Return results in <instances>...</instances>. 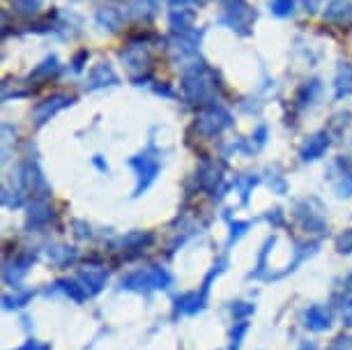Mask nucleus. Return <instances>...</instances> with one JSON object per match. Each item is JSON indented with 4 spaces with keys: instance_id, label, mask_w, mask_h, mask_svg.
<instances>
[{
    "instance_id": "nucleus-1",
    "label": "nucleus",
    "mask_w": 352,
    "mask_h": 350,
    "mask_svg": "<svg viewBox=\"0 0 352 350\" xmlns=\"http://www.w3.org/2000/svg\"><path fill=\"white\" fill-rule=\"evenodd\" d=\"M184 102L194 104V107H208V104L217 102V95L221 90V81L219 74L210 67L208 63L201 61L194 67H189L184 72L182 83H180Z\"/></svg>"
},
{
    "instance_id": "nucleus-2",
    "label": "nucleus",
    "mask_w": 352,
    "mask_h": 350,
    "mask_svg": "<svg viewBox=\"0 0 352 350\" xmlns=\"http://www.w3.org/2000/svg\"><path fill=\"white\" fill-rule=\"evenodd\" d=\"M201 39L203 30L187 28V30H175L168 35V58L175 67H182V72H187L189 67H194L196 63H201Z\"/></svg>"
},
{
    "instance_id": "nucleus-3",
    "label": "nucleus",
    "mask_w": 352,
    "mask_h": 350,
    "mask_svg": "<svg viewBox=\"0 0 352 350\" xmlns=\"http://www.w3.org/2000/svg\"><path fill=\"white\" fill-rule=\"evenodd\" d=\"M219 8H221V17H219L221 25L242 37H249L254 32V23L258 19V10L254 5H249L247 0H219Z\"/></svg>"
},
{
    "instance_id": "nucleus-4",
    "label": "nucleus",
    "mask_w": 352,
    "mask_h": 350,
    "mask_svg": "<svg viewBox=\"0 0 352 350\" xmlns=\"http://www.w3.org/2000/svg\"><path fill=\"white\" fill-rule=\"evenodd\" d=\"M129 166L134 168V173H136L134 198H138L155 184V180L159 177V171H162V155H159V150L155 148V143H150L145 150L131 157Z\"/></svg>"
},
{
    "instance_id": "nucleus-5",
    "label": "nucleus",
    "mask_w": 352,
    "mask_h": 350,
    "mask_svg": "<svg viewBox=\"0 0 352 350\" xmlns=\"http://www.w3.org/2000/svg\"><path fill=\"white\" fill-rule=\"evenodd\" d=\"M120 61L131 74V83L134 85H143V81H152V72H150L152 54H150V44L145 39H131L120 51Z\"/></svg>"
},
{
    "instance_id": "nucleus-6",
    "label": "nucleus",
    "mask_w": 352,
    "mask_h": 350,
    "mask_svg": "<svg viewBox=\"0 0 352 350\" xmlns=\"http://www.w3.org/2000/svg\"><path fill=\"white\" fill-rule=\"evenodd\" d=\"M292 219H295L297 226L309 235H322L324 230H327L324 206L316 196H307V198L295 201V206H292Z\"/></svg>"
},
{
    "instance_id": "nucleus-7",
    "label": "nucleus",
    "mask_w": 352,
    "mask_h": 350,
    "mask_svg": "<svg viewBox=\"0 0 352 350\" xmlns=\"http://www.w3.org/2000/svg\"><path fill=\"white\" fill-rule=\"evenodd\" d=\"M170 283H173V276L168 270L162 265H148L124 276L122 290H131V293H152V290H166Z\"/></svg>"
},
{
    "instance_id": "nucleus-8",
    "label": "nucleus",
    "mask_w": 352,
    "mask_h": 350,
    "mask_svg": "<svg viewBox=\"0 0 352 350\" xmlns=\"http://www.w3.org/2000/svg\"><path fill=\"white\" fill-rule=\"evenodd\" d=\"M232 124H235V120H232L230 111L223 109L219 102H212V104H208V107H203L201 111H198L196 122H194V129L201 136L212 138V136L223 134V131L230 129Z\"/></svg>"
},
{
    "instance_id": "nucleus-9",
    "label": "nucleus",
    "mask_w": 352,
    "mask_h": 350,
    "mask_svg": "<svg viewBox=\"0 0 352 350\" xmlns=\"http://www.w3.org/2000/svg\"><path fill=\"white\" fill-rule=\"evenodd\" d=\"M19 187H21L25 194H32V198H46L51 194V184L46 180L42 166H39L37 160L28 157L21 166H19Z\"/></svg>"
},
{
    "instance_id": "nucleus-10",
    "label": "nucleus",
    "mask_w": 352,
    "mask_h": 350,
    "mask_svg": "<svg viewBox=\"0 0 352 350\" xmlns=\"http://www.w3.org/2000/svg\"><path fill=\"white\" fill-rule=\"evenodd\" d=\"M74 102H76V97L67 95V92H56V95L42 99V102H37L35 109H32V124H35L37 129L44 127V124L51 122L60 111L74 107Z\"/></svg>"
},
{
    "instance_id": "nucleus-11",
    "label": "nucleus",
    "mask_w": 352,
    "mask_h": 350,
    "mask_svg": "<svg viewBox=\"0 0 352 350\" xmlns=\"http://www.w3.org/2000/svg\"><path fill=\"white\" fill-rule=\"evenodd\" d=\"M324 177L334 184L338 198H352V160L350 157H334Z\"/></svg>"
},
{
    "instance_id": "nucleus-12",
    "label": "nucleus",
    "mask_w": 352,
    "mask_h": 350,
    "mask_svg": "<svg viewBox=\"0 0 352 350\" xmlns=\"http://www.w3.org/2000/svg\"><path fill=\"white\" fill-rule=\"evenodd\" d=\"M118 85H120V76H118V72L113 69V65L109 61H99L88 72V78H85V90L88 92L118 88Z\"/></svg>"
},
{
    "instance_id": "nucleus-13",
    "label": "nucleus",
    "mask_w": 352,
    "mask_h": 350,
    "mask_svg": "<svg viewBox=\"0 0 352 350\" xmlns=\"http://www.w3.org/2000/svg\"><path fill=\"white\" fill-rule=\"evenodd\" d=\"M37 254L35 252H25V254H14V259H5V267H3V281L8 286H19V281L28 274V270L35 263Z\"/></svg>"
},
{
    "instance_id": "nucleus-14",
    "label": "nucleus",
    "mask_w": 352,
    "mask_h": 350,
    "mask_svg": "<svg viewBox=\"0 0 352 350\" xmlns=\"http://www.w3.org/2000/svg\"><path fill=\"white\" fill-rule=\"evenodd\" d=\"M56 219V210L51 208V203L46 198H32V203H28V212H25V226L30 230L46 228L49 223Z\"/></svg>"
},
{
    "instance_id": "nucleus-15",
    "label": "nucleus",
    "mask_w": 352,
    "mask_h": 350,
    "mask_svg": "<svg viewBox=\"0 0 352 350\" xmlns=\"http://www.w3.org/2000/svg\"><path fill=\"white\" fill-rule=\"evenodd\" d=\"M331 145V134L327 129H320L316 134H311L304 138V143L300 145V157L302 162H318L320 157H324V153L329 150Z\"/></svg>"
},
{
    "instance_id": "nucleus-16",
    "label": "nucleus",
    "mask_w": 352,
    "mask_h": 350,
    "mask_svg": "<svg viewBox=\"0 0 352 350\" xmlns=\"http://www.w3.org/2000/svg\"><path fill=\"white\" fill-rule=\"evenodd\" d=\"M196 182L203 191L217 196L219 184L223 182V164L221 162H203L196 171Z\"/></svg>"
},
{
    "instance_id": "nucleus-17",
    "label": "nucleus",
    "mask_w": 352,
    "mask_h": 350,
    "mask_svg": "<svg viewBox=\"0 0 352 350\" xmlns=\"http://www.w3.org/2000/svg\"><path fill=\"white\" fill-rule=\"evenodd\" d=\"M208 305V290L198 288L191 293H184L175 300V316H196Z\"/></svg>"
},
{
    "instance_id": "nucleus-18",
    "label": "nucleus",
    "mask_w": 352,
    "mask_h": 350,
    "mask_svg": "<svg viewBox=\"0 0 352 350\" xmlns=\"http://www.w3.org/2000/svg\"><path fill=\"white\" fill-rule=\"evenodd\" d=\"M152 242H155V235L148 233V230H131V233L118 237L116 249H120L122 254H141Z\"/></svg>"
},
{
    "instance_id": "nucleus-19",
    "label": "nucleus",
    "mask_w": 352,
    "mask_h": 350,
    "mask_svg": "<svg viewBox=\"0 0 352 350\" xmlns=\"http://www.w3.org/2000/svg\"><path fill=\"white\" fill-rule=\"evenodd\" d=\"M322 19L331 25H341V28H350L352 25V3L350 0H331L322 12Z\"/></svg>"
},
{
    "instance_id": "nucleus-20",
    "label": "nucleus",
    "mask_w": 352,
    "mask_h": 350,
    "mask_svg": "<svg viewBox=\"0 0 352 350\" xmlns=\"http://www.w3.org/2000/svg\"><path fill=\"white\" fill-rule=\"evenodd\" d=\"M304 325L311 332H327L331 327V311L322 305H311L304 311Z\"/></svg>"
},
{
    "instance_id": "nucleus-21",
    "label": "nucleus",
    "mask_w": 352,
    "mask_h": 350,
    "mask_svg": "<svg viewBox=\"0 0 352 350\" xmlns=\"http://www.w3.org/2000/svg\"><path fill=\"white\" fill-rule=\"evenodd\" d=\"M320 92H322L320 78H307V81H304L295 92V107L300 111L314 107V104L318 102V97H320Z\"/></svg>"
},
{
    "instance_id": "nucleus-22",
    "label": "nucleus",
    "mask_w": 352,
    "mask_h": 350,
    "mask_svg": "<svg viewBox=\"0 0 352 350\" xmlns=\"http://www.w3.org/2000/svg\"><path fill=\"white\" fill-rule=\"evenodd\" d=\"M124 19H127V14H124L122 10L113 8V5H106V8H99L95 12V23L99 25L102 30H109V32H118L122 28Z\"/></svg>"
},
{
    "instance_id": "nucleus-23",
    "label": "nucleus",
    "mask_w": 352,
    "mask_h": 350,
    "mask_svg": "<svg viewBox=\"0 0 352 350\" xmlns=\"http://www.w3.org/2000/svg\"><path fill=\"white\" fill-rule=\"evenodd\" d=\"M76 279L83 283V288L88 290L90 297H95L99 290L106 286V281H109V272L102 267H83L81 272L76 274Z\"/></svg>"
},
{
    "instance_id": "nucleus-24",
    "label": "nucleus",
    "mask_w": 352,
    "mask_h": 350,
    "mask_svg": "<svg viewBox=\"0 0 352 350\" xmlns=\"http://www.w3.org/2000/svg\"><path fill=\"white\" fill-rule=\"evenodd\" d=\"M46 259L56 267H69L72 263H76L78 252L74 247H67V244H49L46 247Z\"/></svg>"
},
{
    "instance_id": "nucleus-25",
    "label": "nucleus",
    "mask_w": 352,
    "mask_h": 350,
    "mask_svg": "<svg viewBox=\"0 0 352 350\" xmlns=\"http://www.w3.org/2000/svg\"><path fill=\"white\" fill-rule=\"evenodd\" d=\"M352 97V63H338L334 74V99Z\"/></svg>"
},
{
    "instance_id": "nucleus-26",
    "label": "nucleus",
    "mask_w": 352,
    "mask_h": 350,
    "mask_svg": "<svg viewBox=\"0 0 352 350\" xmlns=\"http://www.w3.org/2000/svg\"><path fill=\"white\" fill-rule=\"evenodd\" d=\"M51 290H58V293H63V295H67V297H72V300L74 302H78V305H81V302H85L88 300V290L83 288V283L76 279H60V281H56L53 283V288ZM49 290V293H51Z\"/></svg>"
},
{
    "instance_id": "nucleus-27",
    "label": "nucleus",
    "mask_w": 352,
    "mask_h": 350,
    "mask_svg": "<svg viewBox=\"0 0 352 350\" xmlns=\"http://www.w3.org/2000/svg\"><path fill=\"white\" fill-rule=\"evenodd\" d=\"M159 12V0H129V14L138 21H150Z\"/></svg>"
},
{
    "instance_id": "nucleus-28",
    "label": "nucleus",
    "mask_w": 352,
    "mask_h": 350,
    "mask_svg": "<svg viewBox=\"0 0 352 350\" xmlns=\"http://www.w3.org/2000/svg\"><path fill=\"white\" fill-rule=\"evenodd\" d=\"M58 69H60V61H58V56L51 54L30 72L28 78H30V81H32V78H35V81H46V78H51L53 74H58Z\"/></svg>"
},
{
    "instance_id": "nucleus-29",
    "label": "nucleus",
    "mask_w": 352,
    "mask_h": 350,
    "mask_svg": "<svg viewBox=\"0 0 352 350\" xmlns=\"http://www.w3.org/2000/svg\"><path fill=\"white\" fill-rule=\"evenodd\" d=\"M168 25H170V32L194 28V12H189V10H184V8L173 10L170 17H168Z\"/></svg>"
},
{
    "instance_id": "nucleus-30",
    "label": "nucleus",
    "mask_w": 352,
    "mask_h": 350,
    "mask_svg": "<svg viewBox=\"0 0 352 350\" xmlns=\"http://www.w3.org/2000/svg\"><path fill=\"white\" fill-rule=\"evenodd\" d=\"M44 0H12V10L14 14L23 17V19H30L35 17L39 10H42Z\"/></svg>"
},
{
    "instance_id": "nucleus-31",
    "label": "nucleus",
    "mask_w": 352,
    "mask_h": 350,
    "mask_svg": "<svg viewBox=\"0 0 352 350\" xmlns=\"http://www.w3.org/2000/svg\"><path fill=\"white\" fill-rule=\"evenodd\" d=\"M3 206L10 210L25 206V191L19 187V184H16V189H10L8 184H3Z\"/></svg>"
},
{
    "instance_id": "nucleus-32",
    "label": "nucleus",
    "mask_w": 352,
    "mask_h": 350,
    "mask_svg": "<svg viewBox=\"0 0 352 350\" xmlns=\"http://www.w3.org/2000/svg\"><path fill=\"white\" fill-rule=\"evenodd\" d=\"M261 182V175H240L235 180V187L240 189V196H242V203L247 206L249 203V196H251V191H254L256 184Z\"/></svg>"
},
{
    "instance_id": "nucleus-33",
    "label": "nucleus",
    "mask_w": 352,
    "mask_h": 350,
    "mask_svg": "<svg viewBox=\"0 0 352 350\" xmlns=\"http://www.w3.org/2000/svg\"><path fill=\"white\" fill-rule=\"evenodd\" d=\"M270 12L276 19H290L295 14V0H270Z\"/></svg>"
},
{
    "instance_id": "nucleus-34",
    "label": "nucleus",
    "mask_w": 352,
    "mask_h": 350,
    "mask_svg": "<svg viewBox=\"0 0 352 350\" xmlns=\"http://www.w3.org/2000/svg\"><path fill=\"white\" fill-rule=\"evenodd\" d=\"M350 118H352L350 111H341V113L331 116V120H329V124H327V127H324V129H327L329 134L343 136L345 127H348V124H350Z\"/></svg>"
},
{
    "instance_id": "nucleus-35",
    "label": "nucleus",
    "mask_w": 352,
    "mask_h": 350,
    "mask_svg": "<svg viewBox=\"0 0 352 350\" xmlns=\"http://www.w3.org/2000/svg\"><path fill=\"white\" fill-rule=\"evenodd\" d=\"M274 244H276V237H274V235L265 240L263 249H261V254H258L256 270H254V272H251V276H261V274H263V270L267 267V256H270V252H272V247H274Z\"/></svg>"
},
{
    "instance_id": "nucleus-36",
    "label": "nucleus",
    "mask_w": 352,
    "mask_h": 350,
    "mask_svg": "<svg viewBox=\"0 0 352 350\" xmlns=\"http://www.w3.org/2000/svg\"><path fill=\"white\" fill-rule=\"evenodd\" d=\"M247 332H249V322L247 320H237L235 327H232V332H230L228 350H240L242 339H244V334H247Z\"/></svg>"
},
{
    "instance_id": "nucleus-37",
    "label": "nucleus",
    "mask_w": 352,
    "mask_h": 350,
    "mask_svg": "<svg viewBox=\"0 0 352 350\" xmlns=\"http://www.w3.org/2000/svg\"><path fill=\"white\" fill-rule=\"evenodd\" d=\"M230 314L235 320H249V316L256 314V305H251V302H232Z\"/></svg>"
},
{
    "instance_id": "nucleus-38",
    "label": "nucleus",
    "mask_w": 352,
    "mask_h": 350,
    "mask_svg": "<svg viewBox=\"0 0 352 350\" xmlns=\"http://www.w3.org/2000/svg\"><path fill=\"white\" fill-rule=\"evenodd\" d=\"M267 136H270V129L267 124H261L254 134L249 136V145H251V153H258L261 148H265V143H267Z\"/></svg>"
},
{
    "instance_id": "nucleus-39",
    "label": "nucleus",
    "mask_w": 352,
    "mask_h": 350,
    "mask_svg": "<svg viewBox=\"0 0 352 350\" xmlns=\"http://www.w3.org/2000/svg\"><path fill=\"white\" fill-rule=\"evenodd\" d=\"M32 300V293L30 290H25L21 295H3V307L5 309H16V307H23L25 302Z\"/></svg>"
},
{
    "instance_id": "nucleus-40",
    "label": "nucleus",
    "mask_w": 352,
    "mask_h": 350,
    "mask_svg": "<svg viewBox=\"0 0 352 350\" xmlns=\"http://www.w3.org/2000/svg\"><path fill=\"white\" fill-rule=\"evenodd\" d=\"M336 252L343 256H352V228L343 230V233L336 237Z\"/></svg>"
},
{
    "instance_id": "nucleus-41",
    "label": "nucleus",
    "mask_w": 352,
    "mask_h": 350,
    "mask_svg": "<svg viewBox=\"0 0 352 350\" xmlns=\"http://www.w3.org/2000/svg\"><path fill=\"white\" fill-rule=\"evenodd\" d=\"M72 233H74L76 240H90L92 226H90V223L81 221V219H74V221H72Z\"/></svg>"
},
{
    "instance_id": "nucleus-42",
    "label": "nucleus",
    "mask_w": 352,
    "mask_h": 350,
    "mask_svg": "<svg viewBox=\"0 0 352 350\" xmlns=\"http://www.w3.org/2000/svg\"><path fill=\"white\" fill-rule=\"evenodd\" d=\"M251 228V221H230V235H228V244L237 242L240 237Z\"/></svg>"
},
{
    "instance_id": "nucleus-43",
    "label": "nucleus",
    "mask_w": 352,
    "mask_h": 350,
    "mask_svg": "<svg viewBox=\"0 0 352 350\" xmlns=\"http://www.w3.org/2000/svg\"><path fill=\"white\" fill-rule=\"evenodd\" d=\"M88 58H90V54L88 51H78V54L72 58V72H74V74H78V72H83V67H85V63H88Z\"/></svg>"
},
{
    "instance_id": "nucleus-44",
    "label": "nucleus",
    "mask_w": 352,
    "mask_h": 350,
    "mask_svg": "<svg viewBox=\"0 0 352 350\" xmlns=\"http://www.w3.org/2000/svg\"><path fill=\"white\" fill-rule=\"evenodd\" d=\"M166 3H168L173 10H180V8H198L205 0H166Z\"/></svg>"
},
{
    "instance_id": "nucleus-45",
    "label": "nucleus",
    "mask_w": 352,
    "mask_h": 350,
    "mask_svg": "<svg viewBox=\"0 0 352 350\" xmlns=\"http://www.w3.org/2000/svg\"><path fill=\"white\" fill-rule=\"evenodd\" d=\"M16 350H51V346H49V343L37 341V339H28L21 348H16Z\"/></svg>"
},
{
    "instance_id": "nucleus-46",
    "label": "nucleus",
    "mask_w": 352,
    "mask_h": 350,
    "mask_svg": "<svg viewBox=\"0 0 352 350\" xmlns=\"http://www.w3.org/2000/svg\"><path fill=\"white\" fill-rule=\"evenodd\" d=\"M341 320H343L345 327H352V297H350L348 302H345V307H343V311H341Z\"/></svg>"
},
{
    "instance_id": "nucleus-47",
    "label": "nucleus",
    "mask_w": 352,
    "mask_h": 350,
    "mask_svg": "<svg viewBox=\"0 0 352 350\" xmlns=\"http://www.w3.org/2000/svg\"><path fill=\"white\" fill-rule=\"evenodd\" d=\"M352 348V339H348V336H338V339L331 343L329 350H348Z\"/></svg>"
},
{
    "instance_id": "nucleus-48",
    "label": "nucleus",
    "mask_w": 352,
    "mask_h": 350,
    "mask_svg": "<svg viewBox=\"0 0 352 350\" xmlns=\"http://www.w3.org/2000/svg\"><path fill=\"white\" fill-rule=\"evenodd\" d=\"M267 221H270V223H274V226H283V212H281V210H278V208L270 210Z\"/></svg>"
},
{
    "instance_id": "nucleus-49",
    "label": "nucleus",
    "mask_w": 352,
    "mask_h": 350,
    "mask_svg": "<svg viewBox=\"0 0 352 350\" xmlns=\"http://www.w3.org/2000/svg\"><path fill=\"white\" fill-rule=\"evenodd\" d=\"M302 5H304V10H307V14H316V12L320 10L322 0H302Z\"/></svg>"
},
{
    "instance_id": "nucleus-50",
    "label": "nucleus",
    "mask_w": 352,
    "mask_h": 350,
    "mask_svg": "<svg viewBox=\"0 0 352 350\" xmlns=\"http://www.w3.org/2000/svg\"><path fill=\"white\" fill-rule=\"evenodd\" d=\"M155 92H157V95H162V97H175V92L170 90V85H168V83L155 85Z\"/></svg>"
},
{
    "instance_id": "nucleus-51",
    "label": "nucleus",
    "mask_w": 352,
    "mask_h": 350,
    "mask_svg": "<svg viewBox=\"0 0 352 350\" xmlns=\"http://www.w3.org/2000/svg\"><path fill=\"white\" fill-rule=\"evenodd\" d=\"M92 164H95V166H97L99 171H102V173H109V164H106L99 155H97V157H92Z\"/></svg>"
},
{
    "instance_id": "nucleus-52",
    "label": "nucleus",
    "mask_w": 352,
    "mask_h": 350,
    "mask_svg": "<svg viewBox=\"0 0 352 350\" xmlns=\"http://www.w3.org/2000/svg\"><path fill=\"white\" fill-rule=\"evenodd\" d=\"M341 290H343L345 295H350V293H352V274H348V279L343 281V288H341Z\"/></svg>"
},
{
    "instance_id": "nucleus-53",
    "label": "nucleus",
    "mask_w": 352,
    "mask_h": 350,
    "mask_svg": "<svg viewBox=\"0 0 352 350\" xmlns=\"http://www.w3.org/2000/svg\"><path fill=\"white\" fill-rule=\"evenodd\" d=\"M297 350H318V348L314 346V343H309V341H307V343H302V346L297 348Z\"/></svg>"
}]
</instances>
